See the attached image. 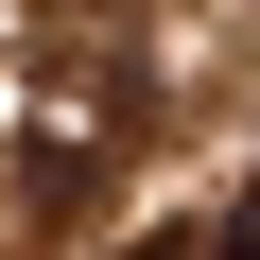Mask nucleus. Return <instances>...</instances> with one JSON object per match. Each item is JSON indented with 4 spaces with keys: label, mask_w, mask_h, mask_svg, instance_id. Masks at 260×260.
<instances>
[{
    "label": "nucleus",
    "mask_w": 260,
    "mask_h": 260,
    "mask_svg": "<svg viewBox=\"0 0 260 260\" xmlns=\"http://www.w3.org/2000/svg\"><path fill=\"white\" fill-rule=\"evenodd\" d=\"M139 121H156L139 52H121L104 18H52V52H35V87H18V208H70V191H104Z\"/></svg>",
    "instance_id": "f257e3e1"
},
{
    "label": "nucleus",
    "mask_w": 260,
    "mask_h": 260,
    "mask_svg": "<svg viewBox=\"0 0 260 260\" xmlns=\"http://www.w3.org/2000/svg\"><path fill=\"white\" fill-rule=\"evenodd\" d=\"M121 260H225V225H208V243H191V225H139Z\"/></svg>",
    "instance_id": "f03ea898"
},
{
    "label": "nucleus",
    "mask_w": 260,
    "mask_h": 260,
    "mask_svg": "<svg viewBox=\"0 0 260 260\" xmlns=\"http://www.w3.org/2000/svg\"><path fill=\"white\" fill-rule=\"evenodd\" d=\"M225 260H260V174H243V208H225Z\"/></svg>",
    "instance_id": "7ed1b4c3"
},
{
    "label": "nucleus",
    "mask_w": 260,
    "mask_h": 260,
    "mask_svg": "<svg viewBox=\"0 0 260 260\" xmlns=\"http://www.w3.org/2000/svg\"><path fill=\"white\" fill-rule=\"evenodd\" d=\"M52 18H104V35H121V18H139V0H52Z\"/></svg>",
    "instance_id": "20e7f679"
}]
</instances>
